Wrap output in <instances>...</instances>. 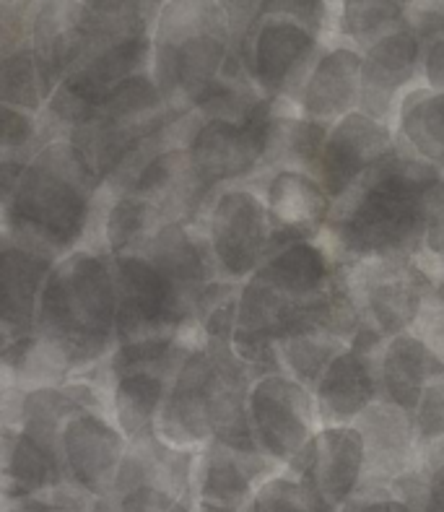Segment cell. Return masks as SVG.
<instances>
[{"label":"cell","mask_w":444,"mask_h":512,"mask_svg":"<svg viewBox=\"0 0 444 512\" xmlns=\"http://www.w3.org/2000/svg\"><path fill=\"white\" fill-rule=\"evenodd\" d=\"M102 198L104 185L76 143H47L0 198L3 240L58 263L94 242Z\"/></svg>","instance_id":"1"},{"label":"cell","mask_w":444,"mask_h":512,"mask_svg":"<svg viewBox=\"0 0 444 512\" xmlns=\"http://www.w3.org/2000/svg\"><path fill=\"white\" fill-rule=\"evenodd\" d=\"M442 175L398 151L335 203L320 240L341 263L419 258L429 234V190Z\"/></svg>","instance_id":"2"},{"label":"cell","mask_w":444,"mask_h":512,"mask_svg":"<svg viewBox=\"0 0 444 512\" xmlns=\"http://www.w3.org/2000/svg\"><path fill=\"white\" fill-rule=\"evenodd\" d=\"M34 336L58 354L73 377L102 367L117 349V281L112 255L78 247L55 263L42 289Z\"/></svg>","instance_id":"3"},{"label":"cell","mask_w":444,"mask_h":512,"mask_svg":"<svg viewBox=\"0 0 444 512\" xmlns=\"http://www.w3.org/2000/svg\"><path fill=\"white\" fill-rule=\"evenodd\" d=\"M151 39V76L169 110L187 115L226 86L252 84L224 3H164Z\"/></svg>","instance_id":"4"},{"label":"cell","mask_w":444,"mask_h":512,"mask_svg":"<svg viewBox=\"0 0 444 512\" xmlns=\"http://www.w3.org/2000/svg\"><path fill=\"white\" fill-rule=\"evenodd\" d=\"M333 8L330 3H263L234 47L260 97L296 107L330 34Z\"/></svg>","instance_id":"5"},{"label":"cell","mask_w":444,"mask_h":512,"mask_svg":"<svg viewBox=\"0 0 444 512\" xmlns=\"http://www.w3.org/2000/svg\"><path fill=\"white\" fill-rule=\"evenodd\" d=\"M273 107L276 102L260 99L245 117H185L182 146L213 193L263 175Z\"/></svg>","instance_id":"6"},{"label":"cell","mask_w":444,"mask_h":512,"mask_svg":"<svg viewBox=\"0 0 444 512\" xmlns=\"http://www.w3.org/2000/svg\"><path fill=\"white\" fill-rule=\"evenodd\" d=\"M117 281V346L200 331V310L146 255L112 258Z\"/></svg>","instance_id":"7"},{"label":"cell","mask_w":444,"mask_h":512,"mask_svg":"<svg viewBox=\"0 0 444 512\" xmlns=\"http://www.w3.org/2000/svg\"><path fill=\"white\" fill-rule=\"evenodd\" d=\"M200 227L206 232L221 281L242 286L276 253L271 219L260 190L250 182L213 193Z\"/></svg>","instance_id":"8"},{"label":"cell","mask_w":444,"mask_h":512,"mask_svg":"<svg viewBox=\"0 0 444 512\" xmlns=\"http://www.w3.org/2000/svg\"><path fill=\"white\" fill-rule=\"evenodd\" d=\"M343 273L361 320L382 338L411 331L424 299L439 286L437 273L424 255L356 260L343 263Z\"/></svg>","instance_id":"9"},{"label":"cell","mask_w":444,"mask_h":512,"mask_svg":"<svg viewBox=\"0 0 444 512\" xmlns=\"http://www.w3.org/2000/svg\"><path fill=\"white\" fill-rule=\"evenodd\" d=\"M247 414L260 453L278 468H289L322 427L315 393L286 372H271L252 383Z\"/></svg>","instance_id":"10"},{"label":"cell","mask_w":444,"mask_h":512,"mask_svg":"<svg viewBox=\"0 0 444 512\" xmlns=\"http://www.w3.org/2000/svg\"><path fill=\"white\" fill-rule=\"evenodd\" d=\"M385 341L364 323L348 349L330 362L312 390L322 427H351L369 406L382 401L380 354Z\"/></svg>","instance_id":"11"},{"label":"cell","mask_w":444,"mask_h":512,"mask_svg":"<svg viewBox=\"0 0 444 512\" xmlns=\"http://www.w3.org/2000/svg\"><path fill=\"white\" fill-rule=\"evenodd\" d=\"M128 440L104 409H84L73 414L60 432V458H63L68 484L86 497L97 500L112 494Z\"/></svg>","instance_id":"12"},{"label":"cell","mask_w":444,"mask_h":512,"mask_svg":"<svg viewBox=\"0 0 444 512\" xmlns=\"http://www.w3.org/2000/svg\"><path fill=\"white\" fill-rule=\"evenodd\" d=\"M213 390H216V364L200 338L182 359L180 370L174 372L169 383L156 435L172 448H206L213 440Z\"/></svg>","instance_id":"13"},{"label":"cell","mask_w":444,"mask_h":512,"mask_svg":"<svg viewBox=\"0 0 444 512\" xmlns=\"http://www.w3.org/2000/svg\"><path fill=\"white\" fill-rule=\"evenodd\" d=\"M424 39L411 24H403L364 50L361 107L364 115L393 125L400 99L421 84Z\"/></svg>","instance_id":"14"},{"label":"cell","mask_w":444,"mask_h":512,"mask_svg":"<svg viewBox=\"0 0 444 512\" xmlns=\"http://www.w3.org/2000/svg\"><path fill=\"white\" fill-rule=\"evenodd\" d=\"M395 154H398V143H395L393 125L380 123L356 110L330 125L317 180L322 182L330 201L338 203L361 177Z\"/></svg>","instance_id":"15"},{"label":"cell","mask_w":444,"mask_h":512,"mask_svg":"<svg viewBox=\"0 0 444 512\" xmlns=\"http://www.w3.org/2000/svg\"><path fill=\"white\" fill-rule=\"evenodd\" d=\"M260 190L271 219L276 250L291 242L320 240L335 203L317 177L299 169H271L250 182Z\"/></svg>","instance_id":"16"},{"label":"cell","mask_w":444,"mask_h":512,"mask_svg":"<svg viewBox=\"0 0 444 512\" xmlns=\"http://www.w3.org/2000/svg\"><path fill=\"white\" fill-rule=\"evenodd\" d=\"M289 471L304 476L330 510L341 512L364 487L367 450L359 427H320Z\"/></svg>","instance_id":"17"},{"label":"cell","mask_w":444,"mask_h":512,"mask_svg":"<svg viewBox=\"0 0 444 512\" xmlns=\"http://www.w3.org/2000/svg\"><path fill=\"white\" fill-rule=\"evenodd\" d=\"M356 427L364 437V450H367V471H364L361 492H393L400 479L416 474L421 468V450L416 442L413 416L408 411L395 403L377 401L356 419Z\"/></svg>","instance_id":"18"},{"label":"cell","mask_w":444,"mask_h":512,"mask_svg":"<svg viewBox=\"0 0 444 512\" xmlns=\"http://www.w3.org/2000/svg\"><path fill=\"white\" fill-rule=\"evenodd\" d=\"M123 193L146 198L167 224H200L203 211L213 198V190L200 180L190 151L182 143H172L151 156L125 185Z\"/></svg>","instance_id":"19"},{"label":"cell","mask_w":444,"mask_h":512,"mask_svg":"<svg viewBox=\"0 0 444 512\" xmlns=\"http://www.w3.org/2000/svg\"><path fill=\"white\" fill-rule=\"evenodd\" d=\"M361 68L364 52L351 42L328 37L309 73L296 110L312 123L335 125L361 107Z\"/></svg>","instance_id":"20"},{"label":"cell","mask_w":444,"mask_h":512,"mask_svg":"<svg viewBox=\"0 0 444 512\" xmlns=\"http://www.w3.org/2000/svg\"><path fill=\"white\" fill-rule=\"evenodd\" d=\"M281 468L263 453H245L211 440L198 450L195 468V500L198 505H216L242 512L252 502L263 481Z\"/></svg>","instance_id":"21"},{"label":"cell","mask_w":444,"mask_h":512,"mask_svg":"<svg viewBox=\"0 0 444 512\" xmlns=\"http://www.w3.org/2000/svg\"><path fill=\"white\" fill-rule=\"evenodd\" d=\"M338 273H341V260L330 253L325 242L315 240L278 247L258 268L255 279L263 281L296 315L325 297L338 279Z\"/></svg>","instance_id":"22"},{"label":"cell","mask_w":444,"mask_h":512,"mask_svg":"<svg viewBox=\"0 0 444 512\" xmlns=\"http://www.w3.org/2000/svg\"><path fill=\"white\" fill-rule=\"evenodd\" d=\"M55 260L3 240L0 253V325L3 346L34 336L37 307Z\"/></svg>","instance_id":"23"},{"label":"cell","mask_w":444,"mask_h":512,"mask_svg":"<svg viewBox=\"0 0 444 512\" xmlns=\"http://www.w3.org/2000/svg\"><path fill=\"white\" fill-rule=\"evenodd\" d=\"M68 487L63 458L21 429L3 427V502L42 500Z\"/></svg>","instance_id":"24"},{"label":"cell","mask_w":444,"mask_h":512,"mask_svg":"<svg viewBox=\"0 0 444 512\" xmlns=\"http://www.w3.org/2000/svg\"><path fill=\"white\" fill-rule=\"evenodd\" d=\"M444 377V359L411 331L387 338L380 354L382 401L413 414L424 390Z\"/></svg>","instance_id":"25"},{"label":"cell","mask_w":444,"mask_h":512,"mask_svg":"<svg viewBox=\"0 0 444 512\" xmlns=\"http://www.w3.org/2000/svg\"><path fill=\"white\" fill-rule=\"evenodd\" d=\"M393 130L400 154L444 172V94L424 84L413 86L400 99Z\"/></svg>","instance_id":"26"},{"label":"cell","mask_w":444,"mask_h":512,"mask_svg":"<svg viewBox=\"0 0 444 512\" xmlns=\"http://www.w3.org/2000/svg\"><path fill=\"white\" fill-rule=\"evenodd\" d=\"M169 383H172V377L154 370L128 372L112 383L110 416L125 435L128 445L156 437Z\"/></svg>","instance_id":"27"},{"label":"cell","mask_w":444,"mask_h":512,"mask_svg":"<svg viewBox=\"0 0 444 512\" xmlns=\"http://www.w3.org/2000/svg\"><path fill=\"white\" fill-rule=\"evenodd\" d=\"M167 221L161 219L156 206L136 193H104V206L99 214L97 237L91 245L104 247L112 258L138 255L154 240Z\"/></svg>","instance_id":"28"},{"label":"cell","mask_w":444,"mask_h":512,"mask_svg":"<svg viewBox=\"0 0 444 512\" xmlns=\"http://www.w3.org/2000/svg\"><path fill=\"white\" fill-rule=\"evenodd\" d=\"M60 81L32 45L11 52L0 63V104L42 115Z\"/></svg>","instance_id":"29"},{"label":"cell","mask_w":444,"mask_h":512,"mask_svg":"<svg viewBox=\"0 0 444 512\" xmlns=\"http://www.w3.org/2000/svg\"><path fill=\"white\" fill-rule=\"evenodd\" d=\"M411 3H385V0H359V3H335L333 24L328 37L343 39L361 52L408 21Z\"/></svg>","instance_id":"30"},{"label":"cell","mask_w":444,"mask_h":512,"mask_svg":"<svg viewBox=\"0 0 444 512\" xmlns=\"http://www.w3.org/2000/svg\"><path fill=\"white\" fill-rule=\"evenodd\" d=\"M242 512H333L304 476L281 468L278 474L263 481Z\"/></svg>","instance_id":"31"},{"label":"cell","mask_w":444,"mask_h":512,"mask_svg":"<svg viewBox=\"0 0 444 512\" xmlns=\"http://www.w3.org/2000/svg\"><path fill=\"white\" fill-rule=\"evenodd\" d=\"M42 146H47L45 133H42V117L0 104V154L3 159L32 162Z\"/></svg>","instance_id":"32"},{"label":"cell","mask_w":444,"mask_h":512,"mask_svg":"<svg viewBox=\"0 0 444 512\" xmlns=\"http://www.w3.org/2000/svg\"><path fill=\"white\" fill-rule=\"evenodd\" d=\"M413 429L421 455L444 442V377L424 390L419 406L413 411Z\"/></svg>","instance_id":"33"},{"label":"cell","mask_w":444,"mask_h":512,"mask_svg":"<svg viewBox=\"0 0 444 512\" xmlns=\"http://www.w3.org/2000/svg\"><path fill=\"white\" fill-rule=\"evenodd\" d=\"M411 333L421 338L434 354L444 359V292L434 289L429 297L424 299V305L419 310V318L413 323Z\"/></svg>","instance_id":"34"},{"label":"cell","mask_w":444,"mask_h":512,"mask_svg":"<svg viewBox=\"0 0 444 512\" xmlns=\"http://www.w3.org/2000/svg\"><path fill=\"white\" fill-rule=\"evenodd\" d=\"M117 500H120V512H193L185 502H180L164 489L151 487V484L120 494Z\"/></svg>","instance_id":"35"},{"label":"cell","mask_w":444,"mask_h":512,"mask_svg":"<svg viewBox=\"0 0 444 512\" xmlns=\"http://www.w3.org/2000/svg\"><path fill=\"white\" fill-rule=\"evenodd\" d=\"M341 512H416L395 492H361Z\"/></svg>","instance_id":"36"},{"label":"cell","mask_w":444,"mask_h":512,"mask_svg":"<svg viewBox=\"0 0 444 512\" xmlns=\"http://www.w3.org/2000/svg\"><path fill=\"white\" fill-rule=\"evenodd\" d=\"M421 84L444 94V37H434L429 42H424Z\"/></svg>","instance_id":"37"},{"label":"cell","mask_w":444,"mask_h":512,"mask_svg":"<svg viewBox=\"0 0 444 512\" xmlns=\"http://www.w3.org/2000/svg\"><path fill=\"white\" fill-rule=\"evenodd\" d=\"M3 512H60L50 497L42 500H19V502H3Z\"/></svg>","instance_id":"38"},{"label":"cell","mask_w":444,"mask_h":512,"mask_svg":"<svg viewBox=\"0 0 444 512\" xmlns=\"http://www.w3.org/2000/svg\"><path fill=\"white\" fill-rule=\"evenodd\" d=\"M89 512H120V500H117L115 494H104V497H97V500L91 502Z\"/></svg>","instance_id":"39"}]
</instances>
